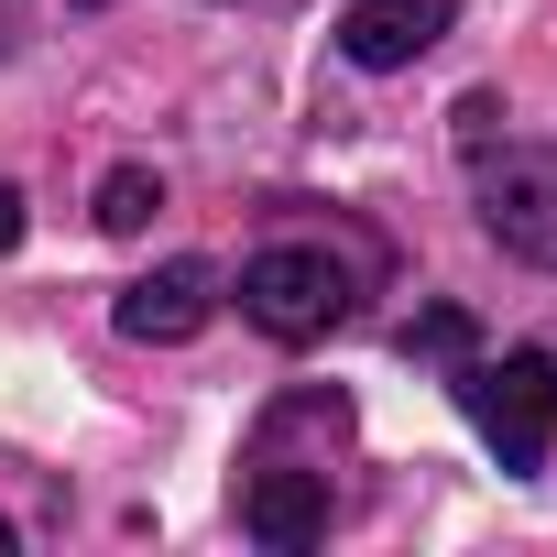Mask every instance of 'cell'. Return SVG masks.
Returning <instances> with one entry per match:
<instances>
[{
	"mask_svg": "<svg viewBox=\"0 0 557 557\" xmlns=\"http://www.w3.org/2000/svg\"><path fill=\"white\" fill-rule=\"evenodd\" d=\"M240 318L262 339H285V350H318L339 318H350V262L318 251V240H273L240 262Z\"/></svg>",
	"mask_w": 557,
	"mask_h": 557,
	"instance_id": "cell-1",
	"label": "cell"
},
{
	"mask_svg": "<svg viewBox=\"0 0 557 557\" xmlns=\"http://www.w3.org/2000/svg\"><path fill=\"white\" fill-rule=\"evenodd\" d=\"M459 405H470V426L492 437V459L524 481V470L546 459V437H557V361H546V350L470 361V372H459Z\"/></svg>",
	"mask_w": 557,
	"mask_h": 557,
	"instance_id": "cell-2",
	"label": "cell"
},
{
	"mask_svg": "<svg viewBox=\"0 0 557 557\" xmlns=\"http://www.w3.org/2000/svg\"><path fill=\"white\" fill-rule=\"evenodd\" d=\"M481 230L513 262L557 273V143H481Z\"/></svg>",
	"mask_w": 557,
	"mask_h": 557,
	"instance_id": "cell-3",
	"label": "cell"
},
{
	"mask_svg": "<svg viewBox=\"0 0 557 557\" xmlns=\"http://www.w3.org/2000/svg\"><path fill=\"white\" fill-rule=\"evenodd\" d=\"M240 535L262 546H318L329 535V470L318 459H240Z\"/></svg>",
	"mask_w": 557,
	"mask_h": 557,
	"instance_id": "cell-4",
	"label": "cell"
},
{
	"mask_svg": "<svg viewBox=\"0 0 557 557\" xmlns=\"http://www.w3.org/2000/svg\"><path fill=\"white\" fill-rule=\"evenodd\" d=\"M121 339H143V350H175V339H197L208 318H219V273L197 262V251H175V262H153L143 285H121Z\"/></svg>",
	"mask_w": 557,
	"mask_h": 557,
	"instance_id": "cell-5",
	"label": "cell"
},
{
	"mask_svg": "<svg viewBox=\"0 0 557 557\" xmlns=\"http://www.w3.org/2000/svg\"><path fill=\"white\" fill-rule=\"evenodd\" d=\"M448 23H459V0H350V12H339V55L372 66V77H394V66H416Z\"/></svg>",
	"mask_w": 557,
	"mask_h": 557,
	"instance_id": "cell-6",
	"label": "cell"
},
{
	"mask_svg": "<svg viewBox=\"0 0 557 557\" xmlns=\"http://www.w3.org/2000/svg\"><path fill=\"white\" fill-rule=\"evenodd\" d=\"M153 208H164L153 164H110V175H99V230H110V240H132V230H143Z\"/></svg>",
	"mask_w": 557,
	"mask_h": 557,
	"instance_id": "cell-7",
	"label": "cell"
},
{
	"mask_svg": "<svg viewBox=\"0 0 557 557\" xmlns=\"http://www.w3.org/2000/svg\"><path fill=\"white\" fill-rule=\"evenodd\" d=\"M470 350H481L470 307H426V318H405V361H470Z\"/></svg>",
	"mask_w": 557,
	"mask_h": 557,
	"instance_id": "cell-8",
	"label": "cell"
},
{
	"mask_svg": "<svg viewBox=\"0 0 557 557\" xmlns=\"http://www.w3.org/2000/svg\"><path fill=\"white\" fill-rule=\"evenodd\" d=\"M492 132H503V99H459V143H470V153H481V143H492Z\"/></svg>",
	"mask_w": 557,
	"mask_h": 557,
	"instance_id": "cell-9",
	"label": "cell"
},
{
	"mask_svg": "<svg viewBox=\"0 0 557 557\" xmlns=\"http://www.w3.org/2000/svg\"><path fill=\"white\" fill-rule=\"evenodd\" d=\"M23 240V186H0V251Z\"/></svg>",
	"mask_w": 557,
	"mask_h": 557,
	"instance_id": "cell-10",
	"label": "cell"
},
{
	"mask_svg": "<svg viewBox=\"0 0 557 557\" xmlns=\"http://www.w3.org/2000/svg\"><path fill=\"white\" fill-rule=\"evenodd\" d=\"M0 557H12V524H0Z\"/></svg>",
	"mask_w": 557,
	"mask_h": 557,
	"instance_id": "cell-11",
	"label": "cell"
},
{
	"mask_svg": "<svg viewBox=\"0 0 557 557\" xmlns=\"http://www.w3.org/2000/svg\"><path fill=\"white\" fill-rule=\"evenodd\" d=\"M77 12H110V0H77Z\"/></svg>",
	"mask_w": 557,
	"mask_h": 557,
	"instance_id": "cell-12",
	"label": "cell"
}]
</instances>
